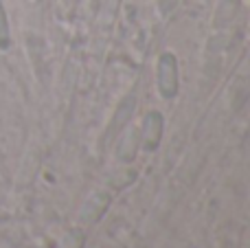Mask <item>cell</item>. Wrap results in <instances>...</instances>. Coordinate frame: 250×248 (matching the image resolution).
Returning a JSON list of instances; mask_svg holds the SVG:
<instances>
[{"instance_id":"7a4b0ae2","label":"cell","mask_w":250,"mask_h":248,"mask_svg":"<svg viewBox=\"0 0 250 248\" xmlns=\"http://www.w3.org/2000/svg\"><path fill=\"white\" fill-rule=\"evenodd\" d=\"M9 22L4 16V7L0 4V48H9Z\"/></svg>"},{"instance_id":"6da1fadb","label":"cell","mask_w":250,"mask_h":248,"mask_svg":"<svg viewBox=\"0 0 250 248\" xmlns=\"http://www.w3.org/2000/svg\"><path fill=\"white\" fill-rule=\"evenodd\" d=\"M158 83H160V92L163 97H173L176 95V62L173 55H163L160 57V66H158Z\"/></svg>"}]
</instances>
